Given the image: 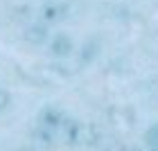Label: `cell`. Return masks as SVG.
Returning <instances> with one entry per match:
<instances>
[{
	"label": "cell",
	"instance_id": "1",
	"mask_svg": "<svg viewBox=\"0 0 158 151\" xmlns=\"http://www.w3.org/2000/svg\"><path fill=\"white\" fill-rule=\"evenodd\" d=\"M70 18V7L68 2H59V0H50V2H43L39 9V20L43 25H54L61 23V20Z\"/></svg>",
	"mask_w": 158,
	"mask_h": 151
},
{
	"label": "cell",
	"instance_id": "2",
	"mask_svg": "<svg viewBox=\"0 0 158 151\" xmlns=\"http://www.w3.org/2000/svg\"><path fill=\"white\" fill-rule=\"evenodd\" d=\"M59 129H61V135H63V140H66L68 147H79L84 142V124L81 122L66 117Z\"/></svg>",
	"mask_w": 158,
	"mask_h": 151
},
{
	"label": "cell",
	"instance_id": "3",
	"mask_svg": "<svg viewBox=\"0 0 158 151\" xmlns=\"http://www.w3.org/2000/svg\"><path fill=\"white\" fill-rule=\"evenodd\" d=\"M50 54L56 59H66L73 54V39L68 34H54L50 41Z\"/></svg>",
	"mask_w": 158,
	"mask_h": 151
},
{
	"label": "cell",
	"instance_id": "4",
	"mask_svg": "<svg viewBox=\"0 0 158 151\" xmlns=\"http://www.w3.org/2000/svg\"><path fill=\"white\" fill-rule=\"evenodd\" d=\"M63 120H66V115H63L61 108H56V106H45L39 113V124L48 126V129H59L63 124Z\"/></svg>",
	"mask_w": 158,
	"mask_h": 151
},
{
	"label": "cell",
	"instance_id": "5",
	"mask_svg": "<svg viewBox=\"0 0 158 151\" xmlns=\"http://www.w3.org/2000/svg\"><path fill=\"white\" fill-rule=\"evenodd\" d=\"M23 39H25L27 43H32V45H43V43H48L50 34H48V30H45V25L39 23V25H30V27H25Z\"/></svg>",
	"mask_w": 158,
	"mask_h": 151
},
{
	"label": "cell",
	"instance_id": "6",
	"mask_svg": "<svg viewBox=\"0 0 158 151\" xmlns=\"http://www.w3.org/2000/svg\"><path fill=\"white\" fill-rule=\"evenodd\" d=\"M97 54H99V43L95 39L86 41L81 45V50H79V66H90L97 59Z\"/></svg>",
	"mask_w": 158,
	"mask_h": 151
},
{
	"label": "cell",
	"instance_id": "7",
	"mask_svg": "<svg viewBox=\"0 0 158 151\" xmlns=\"http://www.w3.org/2000/svg\"><path fill=\"white\" fill-rule=\"evenodd\" d=\"M34 142H36L39 147H52L54 145V129H48V126H41L39 124V129L34 131Z\"/></svg>",
	"mask_w": 158,
	"mask_h": 151
},
{
	"label": "cell",
	"instance_id": "8",
	"mask_svg": "<svg viewBox=\"0 0 158 151\" xmlns=\"http://www.w3.org/2000/svg\"><path fill=\"white\" fill-rule=\"evenodd\" d=\"M99 138H102V135H99L97 126H93V124L86 126V124H84V142H86L88 147H97V145H99Z\"/></svg>",
	"mask_w": 158,
	"mask_h": 151
},
{
	"label": "cell",
	"instance_id": "9",
	"mask_svg": "<svg viewBox=\"0 0 158 151\" xmlns=\"http://www.w3.org/2000/svg\"><path fill=\"white\" fill-rule=\"evenodd\" d=\"M145 145L149 149H158V124H154L152 129H147L145 133Z\"/></svg>",
	"mask_w": 158,
	"mask_h": 151
},
{
	"label": "cell",
	"instance_id": "10",
	"mask_svg": "<svg viewBox=\"0 0 158 151\" xmlns=\"http://www.w3.org/2000/svg\"><path fill=\"white\" fill-rule=\"evenodd\" d=\"M11 102V97H9V92H5V90H0V113H2L7 106H9Z\"/></svg>",
	"mask_w": 158,
	"mask_h": 151
}]
</instances>
